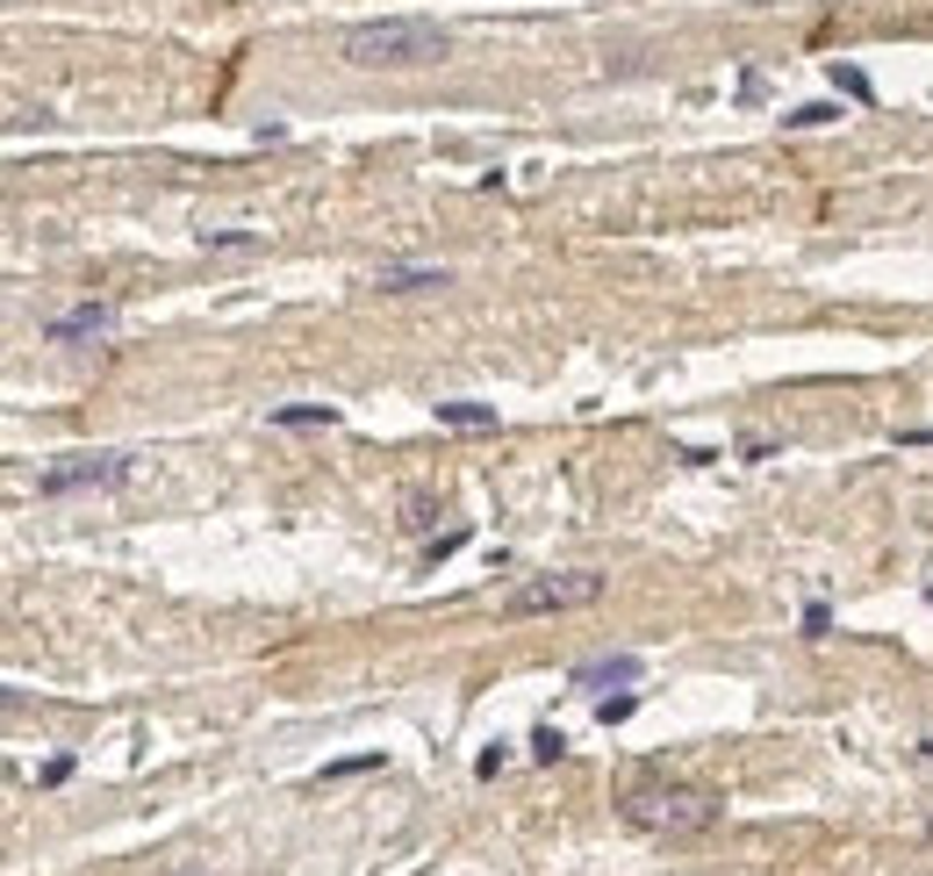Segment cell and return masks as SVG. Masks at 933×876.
I'll return each instance as SVG.
<instances>
[{
  "mask_svg": "<svg viewBox=\"0 0 933 876\" xmlns=\"http://www.w3.org/2000/svg\"><path fill=\"white\" fill-rule=\"evenodd\" d=\"M446 29L432 14H374V22L345 29V65L359 72H417V65H438L446 58Z\"/></svg>",
  "mask_w": 933,
  "mask_h": 876,
  "instance_id": "1",
  "label": "cell"
},
{
  "mask_svg": "<svg viewBox=\"0 0 933 876\" xmlns=\"http://www.w3.org/2000/svg\"><path fill=\"white\" fill-rule=\"evenodd\" d=\"M625 819L647 826V834H703L718 826V797L711 791H625Z\"/></svg>",
  "mask_w": 933,
  "mask_h": 876,
  "instance_id": "2",
  "label": "cell"
},
{
  "mask_svg": "<svg viewBox=\"0 0 933 876\" xmlns=\"http://www.w3.org/2000/svg\"><path fill=\"white\" fill-rule=\"evenodd\" d=\"M604 597V575H589V568H575V575H531L517 582L510 597H503V611L510 618H539V611H582V603Z\"/></svg>",
  "mask_w": 933,
  "mask_h": 876,
  "instance_id": "3",
  "label": "cell"
},
{
  "mask_svg": "<svg viewBox=\"0 0 933 876\" xmlns=\"http://www.w3.org/2000/svg\"><path fill=\"white\" fill-rule=\"evenodd\" d=\"M130 481V452H72V460L43 467L37 475V496H72V489H115Z\"/></svg>",
  "mask_w": 933,
  "mask_h": 876,
  "instance_id": "4",
  "label": "cell"
},
{
  "mask_svg": "<svg viewBox=\"0 0 933 876\" xmlns=\"http://www.w3.org/2000/svg\"><path fill=\"white\" fill-rule=\"evenodd\" d=\"M115 330V309L109 302H80V309H65V316H51V338L65 345V338H109Z\"/></svg>",
  "mask_w": 933,
  "mask_h": 876,
  "instance_id": "5",
  "label": "cell"
},
{
  "mask_svg": "<svg viewBox=\"0 0 933 876\" xmlns=\"http://www.w3.org/2000/svg\"><path fill=\"white\" fill-rule=\"evenodd\" d=\"M647 675V661L639 654H604V661H582L575 669V690H604V683H639Z\"/></svg>",
  "mask_w": 933,
  "mask_h": 876,
  "instance_id": "6",
  "label": "cell"
},
{
  "mask_svg": "<svg viewBox=\"0 0 933 876\" xmlns=\"http://www.w3.org/2000/svg\"><path fill=\"white\" fill-rule=\"evenodd\" d=\"M388 295H417V288H446V266H381Z\"/></svg>",
  "mask_w": 933,
  "mask_h": 876,
  "instance_id": "7",
  "label": "cell"
},
{
  "mask_svg": "<svg viewBox=\"0 0 933 876\" xmlns=\"http://www.w3.org/2000/svg\"><path fill=\"white\" fill-rule=\"evenodd\" d=\"M438 425H453V431H496V410H488V403H438Z\"/></svg>",
  "mask_w": 933,
  "mask_h": 876,
  "instance_id": "8",
  "label": "cell"
},
{
  "mask_svg": "<svg viewBox=\"0 0 933 876\" xmlns=\"http://www.w3.org/2000/svg\"><path fill=\"white\" fill-rule=\"evenodd\" d=\"M273 425H281V431H310V425H338V410H331V403H287V410H273Z\"/></svg>",
  "mask_w": 933,
  "mask_h": 876,
  "instance_id": "9",
  "label": "cell"
},
{
  "mask_svg": "<svg viewBox=\"0 0 933 876\" xmlns=\"http://www.w3.org/2000/svg\"><path fill=\"white\" fill-rule=\"evenodd\" d=\"M833 115H840L833 101H804V109H790L783 123H790V130H819V123H833Z\"/></svg>",
  "mask_w": 933,
  "mask_h": 876,
  "instance_id": "10",
  "label": "cell"
},
{
  "mask_svg": "<svg viewBox=\"0 0 933 876\" xmlns=\"http://www.w3.org/2000/svg\"><path fill=\"white\" fill-rule=\"evenodd\" d=\"M531 754H539V762H560V754H568V733H560V726H539V733H531Z\"/></svg>",
  "mask_w": 933,
  "mask_h": 876,
  "instance_id": "11",
  "label": "cell"
},
{
  "mask_svg": "<svg viewBox=\"0 0 933 876\" xmlns=\"http://www.w3.org/2000/svg\"><path fill=\"white\" fill-rule=\"evenodd\" d=\"M366 768H381V754H345V762L324 768V783H345V776H366Z\"/></svg>",
  "mask_w": 933,
  "mask_h": 876,
  "instance_id": "12",
  "label": "cell"
},
{
  "mask_svg": "<svg viewBox=\"0 0 933 876\" xmlns=\"http://www.w3.org/2000/svg\"><path fill=\"white\" fill-rule=\"evenodd\" d=\"M833 86H840V94H854V101L876 94V86H869V72H854V65H833Z\"/></svg>",
  "mask_w": 933,
  "mask_h": 876,
  "instance_id": "13",
  "label": "cell"
},
{
  "mask_svg": "<svg viewBox=\"0 0 933 876\" xmlns=\"http://www.w3.org/2000/svg\"><path fill=\"white\" fill-rule=\"evenodd\" d=\"M202 245H216V252H244V245H258L252 231H202Z\"/></svg>",
  "mask_w": 933,
  "mask_h": 876,
  "instance_id": "14",
  "label": "cell"
},
{
  "mask_svg": "<svg viewBox=\"0 0 933 876\" xmlns=\"http://www.w3.org/2000/svg\"><path fill=\"white\" fill-rule=\"evenodd\" d=\"M639 712V697H604L596 704V719H604V726H618V719H632Z\"/></svg>",
  "mask_w": 933,
  "mask_h": 876,
  "instance_id": "15",
  "label": "cell"
},
{
  "mask_svg": "<svg viewBox=\"0 0 933 876\" xmlns=\"http://www.w3.org/2000/svg\"><path fill=\"white\" fill-rule=\"evenodd\" d=\"M804 632L825 640V632H833V611H825V603H804Z\"/></svg>",
  "mask_w": 933,
  "mask_h": 876,
  "instance_id": "16",
  "label": "cell"
},
{
  "mask_svg": "<svg viewBox=\"0 0 933 876\" xmlns=\"http://www.w3.org/2000/svg\"><path fill=\"white\" fill-rule=\"evenodd\" d=\"M165 876H216V869H202V863H173Z\"/></svg>",
  "mask_w": 933,
  "mask_h": 876,
  "instance_id": "17",
  "label": "cell"
},
{
  "mask_svg": "<svg viewBox=\"0 0 933 876\" xmlns=\"http://www.w3.org/2000/svg\"><path fill=\"white\" fill-rule=\"evenodd\" d=\"M905 446H933V431H905Z\"/></svg>",
  "mask_w": 933,
  "mask_h": 876,
  "instance_id": "18",
  "label": "cell"
},
{
  "mask_svg": "<svg viewBox=\"0 0 933 876\" xmlns=\"http://www.w3.org/2000/svg\"><path fill=\"white\" fill-rule=\"evenodd\" d=\"M920 754H926V762H933V740H920Z\"/></svg>",
  "mask_w": 933,
  "mask_h": 876,
  "instance_id": "19",
  "label": "cell"
},
{
  "mask_svg": "<svg viewBox=\"0 0 933 876\" xmlns=\"http://www.w3.org/2000/svg\"><path fill=\"white\" fill-rule=\"evenodd\" d=\"M926 603H933V589H926Z\"/></svg>",
  "mask_w": 933,
  "mask_h": 876,
  "instance_id": "20",
  "label": "cell"
}]
</instances>
